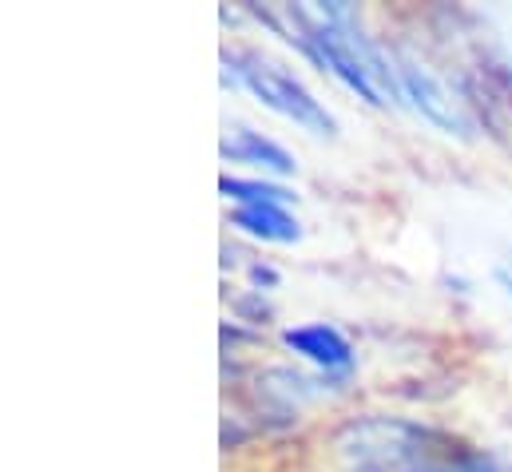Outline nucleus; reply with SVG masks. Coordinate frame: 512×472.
I'll return each instance as SVG.
<instances>
[{
	"label": "nucleus",
	"mask_w": 512,
	"mask_h": 472,
	"mask_svg": "<svg viewBox=\"0 0 512 472\" xmlns=\"http://www.w3.org/2000/svg\"><path fill=\"white\" fill-rule=\"evenodd\" d=\"M290 16L298 28L286 40L298 44L318 68H326L346 92H354L370 108H405L393 56H385L370 36H362L346 4H302L290 8Z\"/></svg>",
	"instance_id": "obj_1"
},
{
	"label": "nucleus",
	"mask_w": 512,
	"mask_h": 472,
	"mask_svg": "<svg viewBox=\"0 0 512 472\" xmlns=\"http://www.w3.org/2000/svg\"><path fill=\"white\" fill-rule=\"evenodd\" d=\"M441 441L445 437L437 429L405 417H358L334 433L330 449L346 472H413L441 465L433 461Z\"/></svg>",
	"instance_id": "obj_2"
},
{
	"label": "nucleus",
	"mask_w": 512,
	"mask_h": 472,
	"mask_svg": "<svg viewBox=\"0 0 512 472\" xmlns=\"http://www.w3.org/2000/svg\"><path fill=\"white\" fill-rule=\"evenodd\" d=\"M223 68L239 88H247L274 116L298 123L310 135H338V119L330 116L326 104L314 100V92L294 72H286L282 64H274L258 52H235V56H223Z\"/></svg>",
	"instance_id": "obj_3"
},
{
	"label": "nucleus",
	"mask_w": 512,
	"mask_h": 472,
	"mask_svg": "<svg viewBox=\"0 0 512 472\" xmlns=\"http://www.w3.org/2000/svg\"><path fill=\"white\" fill-rule=\"evenodd\" d=\"M393 72H397V84H401V96L405 104L417 112L421 119H429L433 127L449 131V135H469V119L465 112L453 104V96L445 92V84L409 52H397L393 56Z\"/></svg>",
	"instance_id": "obj_4"
},
{
	"label": "nucleus",
	"mask_w": 512,
	"mask_h": 472,
	"mask_svg": "<svg viewBox=\"0 0 512 472\" xmlns=\"http://www.w3.org/2000/svg\"><path fill=\"white\" fill-rule=\"evenodd\" d=\"M282 346L294 357H302L306 365H314L326 381H346L358 365V354L350 346V338L330 326V322H306V326H290L282 330Z\"/></svg>",
	"instance_id": "obj_5"
},
{
	"label": "nucleus",
	"mask_w": 512,
	"mask_h": 472,
	"mask_svg": "<svg viewBox=\"0 0 512 472\" xmlns=\"http://www.w3.org/2000/svg\"><path fill=\"white\" fill-rule=\"evenodd\" d=\"M219 151H223V159H231V163H247V167L266 171V175H274V179H286V175L298 171V159H294L282 143L266 139L262 131H251V127H239L235 135H227Z\"/></svg>",
	"instance_id": "obj_6"
},
{
	"label": "nucleus",
	"mask_w": 512,
	"mask_h": 472,
	"mask_svg": "<svg viewBox=\"0 0 512 472\" xmlns=\"http://www.w3.org/2000/svg\"><path fill=\"white\" fill-rule=\"evenodd\" d=\"M231 227L270 246H290L302 238V223L290 215V207H235Z\"/></svg>",
	"instance_id": "obj_7"
},
{
	"label": "nucleus",
	"mask_w": 512,
	"mask_h": 472,
	"mask_svg": "<svg viewBox=\"0 0 512 472\" xmlns=\"http://www.w3.org/2000/svg\"><path fill=\"white\" fill-rule=\"evenodd\" d=\"M219 195L231 199L235 207H290L298 203V195L274 179H258V175H223L219 179Z\"/></svg>",
	"instance_id": "obj_8"
},
{
	"label": "nucleus",
	"mask_w": 512,
	"mask_h": 472,
	"mask_svg": "<svg viewBox=\"0 0 512 472\" xmlns=\"http://www.w3.org/2000/svg\"><path fill=\"white\" fill-rule=\"evenodd\" d=\"M258 389H262L266 401H274V405H282V409H298L302 401H310V397L322 393V385H314L310 377H302V373H294V369H282V365L258 373Z\"/></svg>",
	"instance_id": "obj_9"
},
{
	"label": "nucleus",
	"mask_w": 512,
	"mask_h": 472,
	"mask_svg": "<svg viewBox=\"0 0 512 472\" xmlns=\"http://www.w3.org/2000/svg\"><path fill=\"white\" fill-rule=\"evenodd\" d=\"M247 274H251V282H255V286H262V290H274V286H278V270H274V266H262V262H255Z\"/></svg>",
	"instance_id": "obj_10"
}]
</instances>
